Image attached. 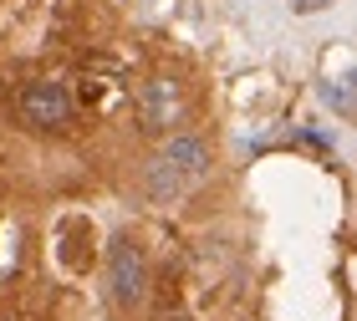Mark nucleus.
Returning a JSON list of instances; mask_svg holds the SVG:
<instances>
[{"mask_svg":"<svg viewBox=\"0 0 357 321\" xmlns=\"http://www.w3.org/2000/svg\"><path fill=\"white\" fill-rule=\"evenodd\" d=\"M209 173V148L204 138H169L158 158L149 164V194L164 204V199H178L184 189H194Z\"/></svg>","mask_w":357,"mask_h":321,"instance_id":"nucleus-1","label":"nucleus"},{"mask_svg":"<svg viewBox=\"0 0 357 321\" xmlns=\"http://www.w3.org/2000/svg\"><path fill=\"white\" fill-rule=\"evenodd\" d=\"M143 285H149V260H143L138 240L118 235L107 245V296L118 301V306H138Z\"/></svg>","mask_w":357,"mask_h":321,"instance_id":"nucleus-2","label":"nucleus"},{"mask_svg":"<svg viewBox=\"0 0 357 321\" xmlns=\"http://www.w3.org/2000/svg\"><path fill=\"white\" fill-rule=\"evenodd\" d=\"M21 118L31 127H52V133H61V127L72 123V97L61 82H26L21 87Z\"/></svg>","mask_w":357,"mask_h":321,"instance_id":"nucleus-3","label":"nucleus"},{"mask_svg":"<svg viewBox=\"0 0 357 321\" xmlns=\"http://www.w3.org/2000/svg\"><path fill=\"white\" fill-rule=\"evenodd\" d=\"M174 112H178V92H174V82H149L143 87V102H138V127L143 133H164V127L174 123Z\"/></svg>","mask_w":357,"mask_h":321,"instance_id":"nucleus-4","label":"nucleus"}]
</instances>
